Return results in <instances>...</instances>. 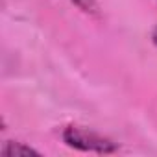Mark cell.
Masks as SVG:
<instances>
[{
    "label": "cell",
    "instance_id": "cell-1",
    "mask_svg": "<svg viewBox=\"0 0 157 157\" xmlns=\"http://www.w3.org/2000/svg\"><path fill=\"white\" fill-rule=\"evenodd\" d=\"M63 140L67 142V146L82 150V151H93V153H113L117 151V144L113 140H109L107 137L85 129L82 126H68L63 131Z\"/></svg>",
    "mask_w": 157,
    "mask_h": 157
},
{
    "label": "cell",
    "instance_id": "cell-2",
    "mask_svg": "<svg viewBox=\"0 0 157 157\" xmlns=\"http://www.w3.org/2000/svg\"><path fill=\"white\" fill-rule=\"evenodd\" d=\"M2 155L6 157H21V155H41L37 150H33L32 146H26L22 142H6L2 148Z\"/></svg>",
    "mask_w": 157,
    "mask_h": 157
},
{
    "label": "cell",
    "instance_id": "cell-3",
    "mask_svg": "<svg viewBox=\"0 0 157 157\" xmlns=\"http://www.w3.org/2000/svg\"><path fill=\"white\" fill-rule=\"evenodd\" d=\"M72 4H76L78 8H80L82 11L85 13H91V15H96L98 13V4L96 0H70Z\"/></svg>",
    "mask_w": 157,
    "mask_h": 157
},
{
    "label": "cell",
    "instance_id": "cell-4",
    "mask_svg": "<svg viewBox=\"0 0 157 157\" xmlns=\"http://www.w3.org/2000/svg\"><path fill=\"white\" fill-rule=\"evenodd\" d=\"M151 41H153V44H157V26H155V30L151 33Z\"/></svg>",
    "mask_w": 157,
    "mask_h": 157
}]
</instances>
